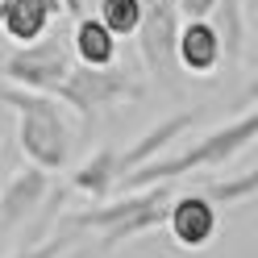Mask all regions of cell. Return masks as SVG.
<instances>
[{
    "label": "cell",
    "mask_w": 258,
    "mask_h": 258,
    "mask_svg": "<svg viewBox=\"0 0 258 258\" xmlns=\"http://www.w3.org/2000/svg\"><path fill=\"white\" fill-rule=\"evenodd\" d=\"M121 50V38L100 21V17H79L75 34H71V54L84 67H112Z\"/></svg>",
    "instance_id": "12"
},
{
    "label": "cell",
    "mask_w": 258,
    "mask_h": 258,
    "mask_svg": "<svg viewBox=\"0 0 258 258\" xmlns=\"http://www.w3.org/2000/svg\"><path fill=\"white\" fill-rule=\"evenodd\" d=\"M142 9H146V0H100L96 17H100L117 38H134L138 25H142Z\"/></svg>",
    "instance_id": "14"
},
{
    "label": "cell",
    "mask_w": 258,
    "mask_h": 258,
    "mask_svg": "<svg viewBox=\"0 0 258 258\" xmlns=\"http://www.w3.org/2000/svg\"><path fill=\"white\" fill-rule=\"evenodd\" d=\"M175 29H179V9L171 0H146L142 25H138V46H142V58H146V67L154 75L167 71L175 58Z\"/></svg>",
    "instance_id": "8"
},
{
    "label": "cell",
    "mask_w": 258,
    "mask_h": 258,
    "mask_svg": "<svg viewBox=\"0 0 258 258\" xmlns=\"http://www.w3.org/2000/svg\"><path fill=\"white\" fill-rule=\"evenodd\" d=\"M71 54L58 38H38V42H25L21 50H13L9 58H0V75L5 84H17V88H34V92H50L67 79L71 71Z\"/></svg>",
    "instance_id": "5"
},
{
    "label": "cell",
    "mask_w": 258,
    "mask_h": 258,
    "mask_svg": "<svg viewBox=\"0 0 258 258\" xmlns=\"http://www.w3.org/2000/svg\"><path fill=\"white\" fill-rule=\"evenodd\" d=\"M175 9H179V17H208L217 0H175Z\"/></svg>",
    "instance_id": "17"
},
{
    "label": "cell",
    "mask_w": 258,
    "mask_h": 258,
    "mask_svg": "<svg viewBox=\"0 0 258 258\" xmlns=\"http://www.w3.org/2000/svg\"><path fill=\"white\" fill-rule=\"evenodd\" d=\"M0 104L17 112V146L34 167L62 171L71 158V129L62 121V108L50 92L0 84Z\"/></svg>",
    "instance_id": "2"
},
{
    "label": "cell",
    "mask_w": 258,
    "mask_h": 258,
    "mask_svg": "<svg viewBox=\"0 0 258 258\" xmlns=\"http://www.w3.org/2000/svg\"><path fill=\"white\" fill-rule=\"evenodd\" d=\"M254 187H258V175L254 171H241L233 179H213L204 187V196L213 204H250L254 200Z\"/></svg>",
    "instance_id": "15"
},
{
    "label": "cell",
    "mask_w": 258,
    "mask_h": 258,
    "mask_svg": "<svg viewBox=\"0 0 258 258\" xmlns=\"http://www.w3.org/2000/svg\"><path fill=\"white\" fill-rule=\"evenodd\" d=\"M121 179V167H117V150H96L92 158H84L75 171H71V183L92 200H104L112 196V187Z\"/></svg>",
    "instance_id": "13"
},
{
    "label": "cell",
    "mask_w": 258,
    "mask_h": 258,
    "mask_svg": "<svg viewBox=\"0 0 258 258\" xmlns=\"http://www.w3.org/2000/svg\"><path fill=\"white\" fill-rule=\"evenodd\" d=\"M163 225L179 250H204V246H213V237L221 229V204H213L204 191L171 196Z\"/></svg>",
    "instance_id": "6"
},
{
    "label": "cell",
    "mask_w": 258,
    "mask_h": 258,
    "mask_svg": "<svg viewBox=\"0 0 258 258\" xmlns=\"http://www.w3.org/2000/svg\"><path fill=\"white\" fill-rule=\"evenodd\" d=\"M75 241H79V233L62 229V233H50V237H42V241H29V246L13 250L9 258H58V254H67Z\"/></svg>",
    "instance_id": "16"
},
{
    "label": "cell",
    "mask_w": 258,
    "mask_h": 258,
    "mask_svg": "<svg viewBox=\"0 0 258 258\" xmlns=\"http://www.w3.org/2000/svg\"><path fill=\"white\" fill-rule=\"evenodd\" d=\"M58 9H75V0H58Z\"/></svg>",
    "instance_id": "18"
},
{
    "label": "cell",
    "mask_w": 258,
    "mask_h": 258,
    "mask_svg": "<svg viewBox=\"0 0 258 258\" xmlns=\"http://www.w3.org/2000/svg\"><path fill=\"white\" fill-rule=\"evenodd\" d=\"M171 5H175V0H171Z\"/></svg>",
    "instance_id": "19"
},
{
    "label": "cell",
    "mask_w": 258,
    "mask_h": 258,
    "mask_svg": "<svg viewBox=\"0 0 258 258\" xmlns=\"http://www.w3.org/2000/svg\"><path fill=\"white\" fill-rule=\"evenodd\" d=\"M258 134V117H254V104H246L237 112L233 121H225L217 129H208V134H200L191 146H183L179 154L171 158H150V163H142L134 171H125L117 187H146V183H175L179 175L187 171H204V167H225L233 154L250 150V142Z\"/></svg>",
    "instance_id": "1"
},
{
    "label": "cell",
    "mask_w": 258,
    "mask_h": 258,
    "mask_svg": "<svg viewBox=\"0 0 258 258\" xmlns=\"http://www.w3.org/2000/svg\"><path fill=\"white\" fill-rule=\"evenodd\" d=\"M50 196V171L42 167H21L13 179L0 187V229H13L21 225L29 213H38V204Z\"/></svg>",
    "instance_id": "9"
},
{
    "label": "cell",
    "mask_w": 258,
    "mask_h": 258,
    "mask_svg": "<svg viewBox=\"0 0 258 258\" xmlns=\"http://www.w3.org/2000/svg\"><path fill=\"white\" fill-rule=\"evenodd\" d=\"M58 13V0H0V34L17 46L38 42L42 34H50Z\"/></svg>",
    "instance_id": "10"
},
{
    "label": "cell",
    "mask_w": 258,
    "mask_h": 258,
    "mask_svg": "<svg viewBox=\"0 0 258 258\" xmlns=\"http://www.w3.org/2000/svg\"><path fill=\"white\" fill-rule=\"evenodd\" d=\"M108 200V196H104ZM171 204V183H146V187H121L117 200L92 204L84 213H75V229H96L100 241L112 250L121 241H134L163 225Z\"/></svg>",
    "instance_id": "3"
},
{
    "label": "cell",
    "mask_w": 258,
    "mask_h": 258,
    "mask_svg": "<svg viewBox=\"0 0 258 258\" xmlns=\"http://www.w3.org/2000/svg\"><path fill=\"white\" fill-rule=\"evenodd\" d=\"M138 84L117 67H84V62H71L67 79L54 88V100L71 104L84 121H92L96 112H104L121 100H134Z\"/></svg>",
    "instance_id": "4"
},
{
    "label": "cell",
    "mask_w": 258,
    "mask_h": 258,
    "mask_svg": "<svg viewBox=\"0 0 258 258\" xmlns=\"http://www.w3.org/2000/svg\"><path fill=\"white\" fill-rule=\"evenodd\" d=\"M196 117H200L196 108L171 112V117H163L158 125H150V129H146V134H142L129 150H117V167H121V175H125V171H134V167H142V163H150V158H158L175 138H183L187 129L196 125Z\"/></svg>",
    "instance_id": "11"
},
{
    "label": "cell",
    "mask_w": 258,
    "mask_h": 258,
    "mask_svg": "<svg viewBox=\"0 0 258 258\" xmlns=\"http://www.w3.org/2000/svg\"><path fill=\"white\" fill-rule=\"evenodd\" d=\"M175 58L179 67L191 75H213L225 62V46L213 17H183L179 29H175Z\"/></svg>",
    "instance_id": "7"
}]
</instances>
